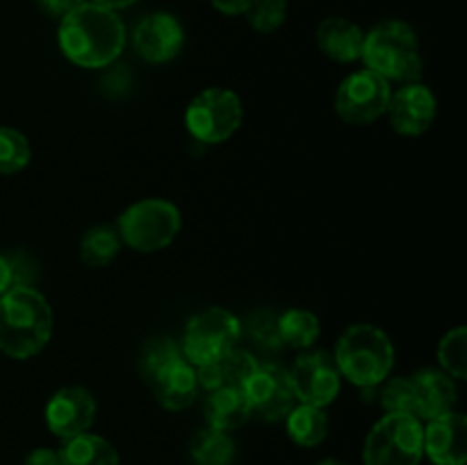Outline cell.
Masks as SVG:
<instances>
[{
	"label": "cell",
	"mask_w": 467,
	"mask_h": 465,
	"mask_svg": "<svg viewBox=\"0 0 467 465\" xmlns=\"http://www.w3.org/2000/svg\"><path fill=\"white\" fill-rule=\"evenodd\" d=\"M30 158L32 150L26 135L14 130V128L0 126V173L3 176L18 173L21 169L27 167Z\"/></svg>",
	"instance_id": "484cf974"
},
{
	"label": "cell",
	"mask_w": 467,
	"mask_h": 465,
	"mask_svg": "<svg viewBox=\"0 0 467 465\" xmlns=\"http://www.w3.org/2000/svg\"><path fill=\"white\" fill-rule=\"evenodd\" d=\"M244 14L249 18V26L255 32L269 35V32H276L285 23L287 0H251L249 9Z\"/></svg>",
	"instance_id": "83f0119b"
},
{
	"label": "cell",
	"mask_w": 467,
	"mask_h": 465,
	"mask_svg": "<svg viewBox=\"0 0 467 465\" xmlns=\"http://www.w3.org/2000/svg\"><path fill=\"white\" fill-rule=\"evenodd\" d=\"M360 59L369 71L381 78L400 80L404 85L420 82L422 78V55L413 27L404 21H383L365 35Z\"/></svg>",
	"instance_id": "3957f363"
},
{
	"label": "cell",
	"mask_w": 467,
	"mask_h": 465,
	"mask_svg": "<svg viewBox=\"0 0 467 465\" xmlns=\"http://www.w3.org/2000/svg\"><path fill=\"white\" fill-rule=\"evenodd\" d=\"M390 96V82L379 73L363 68L340 82L336 94V112L345 123L368 126L386 114Z\"/></svg>",
	"instance_id": "30bf717a"
},
{
	"label": "cell",
	"mask_w": 467,
	"mask_h": 465,
	"mask_svg": "<svg viewBox=\"0 0 467 465\" xmlns=\"http://www.w3.org/2000/svg\"><path fill=\"white\" fill-rule=\"evenodd\" d=\"M121 251V237L114 226H94L80 240V260L87 267H105Z\"/></svg>",
	"instance_id": "d4e9b609"
},
{
	"label": "cell",
	"mask_w": 467,
	"mask_h": 465,
	"mask_svg": "<svg viewBox=\"0 0 467 465\" xmlns=\"http://www.w3.org/2000/svg\"><path fill=\"white\" fill-rule=\"evenodd\" d=\"M89 3H96L100 5V7H108V9H123V7H130V5H135L137 0H89Z\"/></svg>",
	"instance_id": "e575fe53"
},
{
	"label": "cell",
	"mask_w": 467,
	"mask_h": 465,
	"mask_svg": "<svg viewBox=\"0 0 467 465\" xmlns=\"http://www.w3.org/2000/svg\"><path fill=\"white\" fill-rule=\"evenodd\" d=\"M315 39H317L319 50L327 57L336 59L340 64H349L360 59L365 32L354 21H349V18L331 16L319 23L317 32H315Z\"/></svg>",
	"instance_id": "ac0fdd59"
},
{
	"label": "cell",
	"mask_w": 467,
	"mask_h": 465,
	"mask_svg": "<svg viewBox=\"0 0 467 465\" xmlns=\"http://www.w3.org/2000/svg\"><path fill=\"white\" fill-rule=\"evenodd\" d=\"M255 367H258V360L249 351H242L235 346L214 363L199 367L196 378L208 392L223 390V388H244L251 374L255 372Z\"/></svg>",
	"instance_id": "d6986e66"
},
{
	"label": "cell",
	"mask_w": 467,
	"mask_h": 465,
	"mask_svg": "<svg viewBox=\"0 0 467 465\" xmlns=\"http://www.w3.org/2000/svg\"><path fill=\"white\" fill-rule=\"evenodd\" d=\"M242 103L235 91L210 87L192 98L185 112V126L194 140L203 144H222L231 140L242 123Z\"/></svg>",
	"instance_id": "9c48e42d"
},
{
	"label": "cell",
	"mask_w": 467,
	"mask_h": 465,
	"mask_svg": "<svg viewBox=\"0 0 467 465\" xmlns=\"http://www.w3.org/2000/svg\"><path fill=\"white\" fill-rule=\"evenodd\" d=\"M381 404L388 413H410L413 415V408H415L413 381L406 377L388 381L386 388H383V392H381Z\"/></svg>",
	"instance_id": "f1b7e54d"
},
{
	"label": "cell",
	"mask_w": 467,
	"mask_h": 465,
	"mask_svg": "<svg viewBox=\"0 0 467 465\" xmlns=\"http://www.w3.org/2000/svg\"><path fill=\"white\" fill-rule=\"evenodd\" d=\"M82 3H87V0H39L41 9L48 14H53V16H67L68 12H73L76 7H80Z\"/></svg>",
	"instance_id": "4dcf8cb0"
},
{
	"label": "cell",
	"mask_w": 467,
	"mask_h": 465,
	"mask_svg": "<svg viewBox=\"0 0 467 465\" xmlns=\"http://www.w3.org/2000/svg\"><path fill=\"white\" fill-rule=\"evenodd\" d=\"M287 436L299 447H317L328 436V418L324 408L310 404L295 406L285 418Z\"/></svg>",
	"instance_id": "7402d4cb"
},
{
	"label": "cell",
	"mask_w": 467,
	"mask_h": 465,
	"mask_svg": "<svg viewBox=\"0 0 467 465\" xmlns=\"http://www.w3.org/2000/svg\"><path fill=\"white\" fill-rule=\"evenodd\" d=\"M141 372L164 408L182 410L194 401L199 378L171 340H153L141 356Z\"/></svg>",
	"instance_id": "5b68a950"
},
{
	"label": "cell",
	"mask_w": 467,
	"mask_h": 465,
	"mask_svg": "<svg viewBox=\"0 0 467 465\" xmlns=\"http://www.w3.org/2000/svg\"><path fill=\"white\" fill-rule=\"evenodd\" d=\"M242 337V324L223 308H208L194 315L182 337V356L190 365L203 367L233 351Z\"/></svg>",
	"instance_id": "ba28073f"
},
{
	"label": "cell",
	"mask_w": 467,
	"mask_h": 465,
	"mask_svg": "<svg viewBox=\"0 0 467 465\" xmlns=\"http://www.w3.org/2000/svg\"><path fill=\"white\" fill-rule=\"evenodd\" d=\"M436 109L438 105L433 91L422 82H409L390 96L386 114L390 119V126L400 135L418 137L431 128Z\"/></svg>",
	"instance_id": "5bb4252c"
},
{
	"label": "cell",
	"mask_w": 467,
	"mask_h": 465,
	"mask_svg": "<svg viewBox=\"0 0 467 465\" xmlns=\"http://www.w3.org/2000/svg\"><path fill=\"white\" fill-rule=\"evenodd\" d=\"M117 231L130 249L153 253L176 240L181 231V210L164 199H144L123 210Z\"/></svg>",
	"instance_id": "52a82bcc"
},
{
	"label": "cell",
	"mask_w": 467,
	"mask_h": 465,
	"mask_svg": "<svg viewBox=\"0 0 467 465\" xmlns=\"http://www.w3.org/2000/svg\"><path fill=\"white\" fill-rule=\"evenodd\" d=\"M276 326L281 342H285L287 346H295V349H308L319 337V319L310 310H287L285 315L276 319Z\"/></svg>",
	"instance_id": "cb8c5ba5"
},
{
	"label": "cell",
	"mask_w": 467,
	"mask_h": 465,
	"mask_svg": "<svg viewBox=\"0 0 467 465\" xmlns=\"http://www.w3.org/2000/svg\"><path fill=\"white\" fill-rule=\"evenodd\" d=\"M290 383L295 397L301 404L324 406L331 404L340 392V369L328 351H310L299 356L290 369Z\"/></svg>",
	"instance_id": "8fae6325"
},
{
	"label": "cell",
	"mask_w": 467,
	"mask_h": 465,
	"mask_svg": "<svg viewBox=\"0 0 467 465\" xmlns=\"http://www.w3.org/2000/svg\"><path fill=\"white\" fill-rule=\"evenodd\" d=\"M57 456L59 465H121L112 442L89 431L64 440Z\"/></svg>",
	"instance_id": "44dd1931"
},
{
	"label": "cell",
	"mask_w": 467,
	"mask_h": 465,
	"mask_svg": "<svg viewBox=\"0 0 467 465\" xmlns=\"http://www.w3.org/2000/svg\"><path fill=\"white\" fill-rule=\"evenodd\" d=\"M246 399L251 404V413L269 422L285 419L287 413L295 408V390H292L290 374L285 367L276 363H258L255 372L244 386Z\"/></svg>",
	"instance_id": "7c38bea8"
},
{
	"label": "cell",
	"mask_w": 467,
	"mask_h": 465,
	"mask_svg": "<svg viewBox=\"0 0 467 465\" xmlns=\"http://www.w3.org/2000/svg\"><path fill=\"white\" fill-rule=\"evenodd\" d=\"M254 337L260 342V345H269V346H278L281 345V337H278V326L276 319L272 317L269 313H260L254 317Z\"/></svg>",
	"instance_id": "f546056e"
},
{
	"label": "cell",
	"mask_w": 467,
	"mask_h": 465,
	"mask_svg": "<svg viewBox=\"0 0 467 465\" xmlns=\"http://www.w3.org/2000/svg\"><path fill=\"white\" fill-rule=\"evenodd\" d=\"M336 363L345 378L358 388H374L386 381L395 365L392 342L372 324H354L336 345Z\"/></svg>",
	"instance_id": "277c9868"
},
{
	"label": "cell",
	"mask_w": 467,
	"mask_h": 465,
	"mask_svg": "<svg viewBox=\"0 0 467 465\" xmlns=\"http://www.w3.org/2000/svg\"><path fill=\"white\" fill-rule=\"evenodd\" d=\"M415 408L413 415L418 419H433L438 415H445L454 410L456 404V386L450 374L436 372V369H424L415 374L413 378Z\"/></svg>",
	"instance_id": "e0dca14e"
},
{
	"label": "cell",
	"mask_w": 467,
	"mask_h": 465,
	"mask_svg": "<svg viewBox=\"0 0 467 465\" xmlns=\"http://www.w3.org/2000/svg\"><path fill=\"white\" fill-rule=\"evenodd\" d=\"M53 336V310L32 285H16L0 296V351L16 360L36 356Z\"/></svg>",
	"instance_id": "7a4b0ae2"
},
{
	"label": "cell",
	"mask_w": 467,
	"mask_h": 465,
	"mask_svg": "<svg viewBox=\"0 0 467 465\" xmlns=\"http://www.w3.org/2000/svg\"><path fill=\"white\" fill-rule=\"evenodd\" d=\"M210 3H213V7L217 12L228 14V16H237V14H244L249 9L251 0H210Z\"/></svg>",
	"instance_id": "836d02e7"
},
{
	"label": "cell",
	"mask_w": 467,
	"mask_h": 465,
	"mask_svg": "<svg viewBox=\"0 0 467 465\" xmlns=\"http://www.w3.org/2000/svg\"><path fill=\"white\" fill-rule=\"evenodd\" d=\"M190 456L194 465H231L235 459V442L228 433L208 427L194 436Z\"/></svg>",
	"instance_id": "603a6c76"
},
{
	"label": "cell",
	"mask_w": 467,
	"mask_h": 465,
	"mask_svg": "<svg viewBox=\"0 0 467 465\" xmlns=\"http://www.w3.org/2000/svg\"><path fill=\"white\" fill-rule=\"evenodd\" d=\"M21 465H59V456L48 447H36L23 459Z\"/></svg>",
	"instance_id": "1f68e13d"
},
{
	"label": "cell",
	"mask_w": 467,
	"mask_h": 465,
	"mask_svg": "<svg viewBox=\"0 0 467 465\" xmlns=\"http://www.w3.org/2000/svg\"><path fill=\"white\" fill-rule=\"evenodd\" d=\"M96 418V401L89 390L85 388H62L50 397L46 406V424L50 433H55L62 440L76 438L87 433L94 424Z\"/></svg>",
	"instance_id": "4fadbf2b"
},
{
	"label": "cell",
	"mask_w": 467,
	"mask_h": 465,
	"mask_svg": "<svg viewBox=\"0 0 467 465\" xmlns=\"http://www.w3.org/2000/svg\"><path fill=\"white\" fill-rule=\"evenodd\" d=\"M137 53L150 64H164L176 57L185 44L181 21L167 12H155L141 18L132 30Z\"/></svg>",
	"instance_id": "9a60e30c"
},
{
	"label": "cell",
	"mask_w": 467,
	"mask_h": 465,
	"mask_svg": "<svg viewBox=\"0 0 467 465\" xmlns=\"http://www.w3.org/2000/svg\"><path fill=\"white\" fill-rule=\"evenodd\" d=\"M12 287H16V278H14V267H12V260L9 255L0 253V296L5 292H9Z\"/></svg>",
	"instance_id": "d6a6232c"
},
{
	"label": "cell",
	"mask_w": 467,
	"mask_h": 465,
	"mask_svg": "<svg viewBox=\"0 0 467 465\" xmlns=\"http://www.w3.org/2000/svg\"><path fill=\"white\" fill-rule=\"evenodd\" d=\"M438 360H441L445 374L454 378L467 377V331L465 326L454 328L447 333L438 345Z\"/></svg>",
	"instance_id": "4316f807"
},
{
	"label": "cell",
	"mask_w": 467,
	"mask_h": 465,
	"mask_svg": "<svg viewBox=\"0 0 467 465\" xmlns=\"http://www.w3.org/2000/svg\"><path fill=\"white\" fill-rule=\"evenodd\" d=\"M64 57L82 68L109 67L126 46V26L114 9L82 3L62 16L57 30Z\"/></svg>",
	"instance_id": "6da1fadb"
},
{
	"label": "cell",
	"mask_w": 467,
	"mask_h": 465,
	"mask_svg": "<svg viewBox=\"0 0 467 465\" xmlns=\"http://www.w3.org/2000/svg\"><path fill=\"white\" fill-rule=\"evenodd\" d=\"M251 418V404L246 399L244 388H223L210 392L205 401V419L210 429L231 433L244 427Z\"/></svg>",
	"instance_id": "ffe728a7"
},
{
	"label": "cell",
	"mask_w": 467,
	"mask_h": 465,
	"mask_svg": "<svg viewBox=\"0 0 467 465\" xmlns=\"http://www.w3.org/2000/svg\"><path fill=\"white\" fill-rule=\"evenodd\" d=\"M317 465H347V463H342V460H337V459H324V460H319Z\"/></svg>",
	"instance_id": "d590c367"
},
{
	"label": "cell",
	"mask_w": 467,
	"mask_h": 465,
	"mask_svg": "<svg viewBox=\"0 0 467 465\" xmlns=\"http://www.w3.org/2000/svg\"><path fill=\"white\" fill-rule=\"evenodd\" d=\"M467 422L465 415L450 410L445 415L429 419L422 427L424 456L433 465H465L467 463Z\"/></svg>",
	"instance_id": "2e32d148"
},
{
	"label": "cell",
	"mask_w": 467,
	"mask_h": 465,
	"mask_svg": "<svg viewBox=\"0 0 467 465\" xmlns=\"http://www.w3.org/2000/svg\"><path fill=\"white\" fill-rule=\"evenodd\" d=\"M422 427V419L410 413H388L365 438V465H420L424 456Z\"/></svg>",
	"instance_id": "8992f818"
}]
</instances>
